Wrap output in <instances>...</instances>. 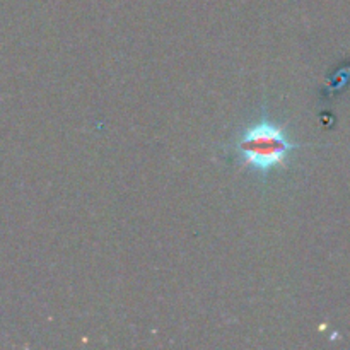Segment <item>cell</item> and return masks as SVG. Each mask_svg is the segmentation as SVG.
<instances>
[{
  "instance_id": "obj_1",
  "label": "cell",
  "mask_w": 350,
  "mask_h": 350,
  "mask_svg": "<svg viewBox=\"0 0 350 350\" xmlns=\"http://www.w3.org/2000/svg\"><path fill=\"white\" fill-rule=\"evenodd\" d=\"M297 147L289 140L286 129L273 123L263 111L258 122L246 126L236 137L232 152L241 161V167H253L260 176L267 178L275 166L287 167V159Z\"/></svg>"
}]
</instances>
